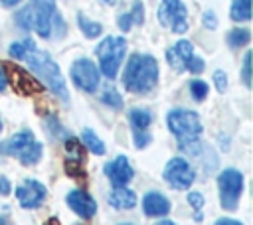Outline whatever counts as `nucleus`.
<instances>
[{"label":"nucleus","mask_w":253,"mask_h":225,"mask_svg":"<svg viewBox=\"0 0 253 225\" xmlns=\"http://www.w3.org/2000/svg\"><path fill=\"white\" fill-rule=\"evenodd\" d=\"M166 59L174 71H190V73H202L206 63L194 53V45L188 39H180L174 47L166 51Z\"/></svg>","instance_id":"0eeeda50"},{"label":"nucleus","mask_w":253,"mask_h":225,"mask_svg":"<svg viewBox=\"0 0 253 225\" xmlns=\"http://www.w3.org/2000/svg\"><path fill=\"white\" fill-rule=\"evenodd\" d=\"M117 24H119V28H121L123 32H128V30L132 28V22H130L128 14H121V16L117 18Z\"/></svg>","instance_id":"2f4dec72"},{"label":"nucleus","mask_w":253,"mask_h":225,"mask_svg":"<svg viewBox=\"0 0 253 225\" xmlns=\"http://www.w3.org/2000/svg\"><path fill=\"white\" fill-rule=\"evenodd\" d=\"M103 170L113 186H126L134 176V170L126 156H117L113 162H107Z\"/></svg>","instance_id":"4468645a"},{"label":"nucleus","mask_w":253,"mask_h":225,"mask_svg":"<svg viewBox=\"0 0 253 225\" xmlns=\"http://www.w3.org/2000/svg\"><path fill=\"white\" fill-rule=\"evenodd\" d=\"M0 2H2V4L6 6V8H12V6H16V4L20 2V0H0Z\"/></svg>","instance_id":"c9c22d12"},{"label":"nucleus","mask_w":253,"mask_h":225,"mask_svg":"<svg viewBox=\"0 0 253 225\" xmlns=\"http://www.w3.org/2000/svg\"><path fill=\"white\" fill-rule=\"evenodd\" d=\"M126 14H128L132 26H134V24H136V26L142 24V22H144V6H142V2H140V0H134L130 12H126Z\"/></svg>","instance_id":"a878e982"},{"label":"nucleus","mask_w":253,"mask_h":225,"mask_svg":"<svg viewBox=\"0 0 253 225\" xmlns=\"http://www.w3.org/2000/svg\"><path fill=\"white\" fill-rule=\"evenodd\" d=\"M121 225H132V223H121Z\"/></svg>","instance_id":"a19ab883"},{"label":"nucleus","mask_w":253,"mask_h":225,"mask_svg":"<svg viewBox=\"0 0 253 225\" xmlns=\"http://www.w3.org/2000/svg\"><path fill=\"white\" fill-rule=\"evenodd\" d=\"M217 188H219L221 207L227 211H235L239 205L241 191H243V174L233 168L223 170L217 178Z\"/></svg>","instance_id":"6e6552de"},{"label":"nucleus","mask_w":253,"mask_h":225,"mask_svg":"<svg viewBox=\"0 0 253 225\" xmlns=\"http://www.w3.org/2000/svg\"><path fill=\"white\" fill-rule=\"evenodd\" d=\"M81 138H83V144H85L93 154H97V156H103V154H105V144H103V140H101L91 128H85L83 134H81Z\"/></svg>","instance_id":"aec40b11"},{"label":"nucleus","mask_w":253,"mask_h":225,"mask_svg":"<svg viewBox=\"0 0 253 225\" xmlns=\"http://www.w3.org/2000/svg\"><path fill=\"white\" fill-rule=\"evenodd\" d=\"M107 201L111 203V207L119 209V211H125V209H132L136 205V193L132 189H128L126 186H115L109 195H107Z\"/></svg>","instance_id":"dca6fc26"},{"label":"nucleus","mask_w":253,"mask_h":225,"mask_svg":"<svg viewBox=\"0 0 253 225\" xmlns=\"http://www.w3.org/2000/svg\"><path fill=\"white\" fill-rule=\"evenodd\" d=\"M188 203L196 209V219L200 221L202 219V213H200V209L204 207V195L200 193V191H190L188 193Z\"/></svg>","instance_id":"bb28decb"},{"label":"nucleus","mask_w":253,"mask_h":225,"mask_svg":"<svg viewBox=\"0 0 253 225\" xmlns=\"http://www.w3.org/2000/svg\"><path fill=\"white\" fill-rule=\"evenodd\" d=\"M16 24L22 30H34L40 38H51L53 30L65 34V22L55 12V0H30L18 14Z\"/></svg>","instance_id":"f257e3e1"},{"label":"nucleus","mask_w":253,"mask_h":225,"mask_svg":"<svg viewBox=\"0 0 253 225\" xmlns=\"http://www.w3.org/2000/svg\"><path fill=\"white\" fill-rule=\"evenodd\" d=\"M160 77L158 61L148 53H132L123 71V85L128 93H148L156 87Z\"/></svg>","instance_id":"f03ea898"},{"label":"nucleus","mask_w":253,"mask_h":225,"mask_svg":"<svg viewBox=\"0 0 253 225\" xmlns=\"http://www.w3.org/2000/svg\"><path fill=\"white\" fill-rule=\"evenodd\" d=\"M45 195H47V191H45L43 184H40L38 180H26L22 186L16 188V197L24 209L40 207L43 203Z\"/></svg>","instance_id":"ddd939ff"},{"label":"nucleus","mask_w":253,"mask_h":225,"mask_svg":"<svg viewBox=\"0 0 253 225\" xmlns=\"http://www.w3.org/2000/svg\"><path fill=\"white\" fill-rule=\"evenodd\" d=\"M71 79L85 93H95L99 89L101 71H99V67L91 59L81 57V59L73 61V65H71Z\"/></svg>","instance_id":"9b49d317"},{"label":"nucleus","mask_w":253,"mask_h":225,"mask_svg":"<svg viewBox=\"0 0 253 225\" xmlns=\"http://www.w3.org/2000/svg\"><path fill=\"white\" fill-rule=\"evenodd\" d=\"M30 69L43 81L45 87H49V91L61 99L65 105L69 103V91H67V85H65V79L57 67V63L53 61V57L47 53V51H42V49H36L32 47L24 57H22Z\"/></svg>","instance_id":"20e7f679"},{"label":"nucleus","mask_w":253,"mask_h":225,"mask_svg":"<svg viewBox=\"0 0 253 225\" xmlns=\"http://www.w3.org/2000/svg\"><path fill=\"white\" fill-rule=\"evenodd\" d=\"M215 225H243L241 221H235V219H229V217H223V219H217Z\"/></svg>","instance_id":"72a5a7b5"},{"label":"nucleus","mask_w":253,"mask_h":225,"mask_svg":"<svg viewBox=\"0 0 253 225\" xmlns=\"http://www.w3.org/2000/svg\"><path fill=\"white\" fill-rule=\"evenodd\" d=\"M142 209L148 217H162L170 211V201L160 191H148L142 197Z\"/></svg>","instance_id":"f3484780"},{"label":"nucleus","mask_w":253,"mask_h":225,"mask_svg":"<svg viewBox=\"0 0 253 225\" xmlns=\"http://www.w3.org/2000/svg\"><path fill=\"white\" fill-rule=\"evenodd\" d=\"M233 22H249L251 20V0H231V12Z\"/></svg>","instance_id":"6ab92c4d"},{"label":"nucleus","mask_w":253,"mask_h":225,"mask_svg":"<svg viewBox=\"0 0 253 225\" xmlns=\"http://www.w3.org/2000/svg\"><path fill=\"white\" fill-rule=\"evenodd\" d=\"M67 205L73 213H77L83 219H91L97 213V201L83 189H73L67 193Z\"/></svg>","instance_id":"2eb2a0df"},{"label":"nucleus","mask_w":253,"mask_h":225,"mask_svg":"<svg viewBox=\"0 0 253 225\" xmlns=\"http://www.w3.org/2000/svg\"><path fill=\"white\" fill-rule=\"evenodd\" d=\"M0 225H8V223H6V219H4V217H0Z\"/></svg>","instance_id":"ea45409f"},{"label":"nucleus","mask_w":253,"mask_h":225,"mask_svg":"<svg viewBox=\"0 0 253 225\" xmlns=\"http://www.w3.org/2000/svg\"><path fill=\"white\" fill-rule=\"evenodd\" d=\"M213 83H215V89L219 93H223L227 89V75H225V71H221V69L213 71Z\"/></svg>","instance_id":"c756f323"},{"label":"nucleus","mask_w":253,"mask_h":225,"mask_svg":"<svg viewBox=\"0 0 253 225\" xmlns=\"http://www.w3.org/2000/svg\"><path fill=\"white\" fill-rule=\"evenodd\" d=\"M132 134H134V144H136V148H144V146H148L150 140H152V136H150L148 130H136V132H132Z\"/></svg>","instance_id":"c85d7f7f"},{"label":"nucleus","mask_w":253,"mask_h":225,"mask_svg":"<svg viewBox=\"0 0 253 225\" xmlns=\"http://www.w3.org/2000/svg\"><path fill=\"white\" fill-rule=\"evenodd\" d=\"M32 47H36V43H34L32 39H22V41H14V43H10L8 53H10V57H14V59H22Z\"/></svg>","instance_id":"5701e85b"},{"label":"nucleus","mask_w":253,"mask_h":225,"mask_svg":"<svg viewBox=\"0 0 253 225\" xmlns=\"http://www.w3.org/2000/svg\"><path fill=\"white\" fill-rule=\"evenodd\" d=\"M166 122H168L170 132L178 138V146L182 152H186L190 156L200 154V150H202L200 136H202L204 126H202L198 112L188 111V109H174L168 112Z\"/></svg>","instance_id":"7ed1b4c3"},{"label":"nucleus","mask_w":253,"mask_h":225,"mask_svg":"<svg viewBox=\"0 0 253 225\" xmlns=\"http://www.w3.org/2000/svg\"><path fill=\"white\" fill-rule=\"evenodd\" d=\"M190 93L196 101H204L208 97V83L206 81H200V79H194L190 81Z\"/></svg>","instance_id":"393cba45"},{"label":"nucleus","mask_w":253,"mask_h":225,"mask_svg":"<svg viewBox=\"0 0 253 225\" xmlns=\"http://www.w3.org/2000/svg\"><path fill=\"white\" fill-rule=\"evenodd\" d=\"M0 130H2V120H0Z\"/></svg>","instance_id":"79ce46f5"},{"label":"nucleus","mask_w":253,"mask_h":225,"mask_svg":"<svg viewBox=\"0 0 253 225\" xmlns=\"http://www.w3.org/2000/svg\"><path fill=\"white\" fill-rule=\"evenodd\" d=\"M77 24H79V30L83 32V36L89 38V39L101 36V32H103V26H101L99 22H91V20H87L83 14H77Z\"/></svg>","instance_id":"412c9836"},{"label":"nucleus","mask_w":253,"mask_h":225,"mask_svg":"<svg viewBox=\"0 0 253 225\" xmlns=\"http://www.w3.org/2000/svg\"><path fill=\"white\" fill-rule=\"evenodd\" d=\"M10 191H12V186H10L8 178L0 176V195H10Z\"/></svg>","instance_id":"473e14b6"},{"label":"nucleus","mask_w":253,"mask_h":225,"mask_svg":"<svg viewBox=\"0 0 253 225\" xmlns=\"http://www.w3.org/2000/svg\"><path fill=\"white\" fill-rule=\"evenodd\" d=\"M249 39H251V34H249V30H245V28H235V30H231V32L227 34V43H229V47H233V49L247 45Z\"/></svg>","instance_id":"4be33fe9"},{"label":"nucleus","mask_w":253,"mask_h":225,"mask_svg":"<svg viewBox=\"0 0 253 225\" xmlns=\"http://www.w3.org/2000/svg\"><path fill=\"white\" fill-rule=\"evenodd\" d=\"M4 152L10 156H16L24 166H32L40 162L43 150H42V144L34 138L32 130H20L8 138V142L4 144Z\"/></svg>","instance_id":"423d86ee"},{"label":"nucleus","mask_w":253,"mask_h":225,"mask_svg":"<svg viewBox=\"0 0 253 225\" xmlns=\"http://www.w3.org/2000/svg\"><path fill=\"white\" fill-rule=\"evenodd\" d=\"M45 225H61V223H59V219H57V217H51V219H47V221H45Z\"/></svg>","instance_id":"e433bc0d"},{"label":"nucleus","mask_w":253,"mask_h":225,"mask_svg":"<svg viewBox=\"0 0 253 225\" xmlns=\"http://www.w3.org/2000/svg\"><path fill=\"white\" fill-rule=\"evenodd\" d=\"M6 85H8V77H6V71H4V67H0V93L6 89Z\"/></svg>","instance_id":"f704fd0d"},{"label":"nucleus","mask_w":253,"mask_h":225,"mask_svg":"<svg viewBox=\"0 0 253 225\" xmlns=\"http://www.w3.org/2000/svg\"><path fill=\"white\" fill-rule=\"evenodd\" d=\"M156 16L158 22L170 28L174 34H184L188 30V12L182 0H162Z\"/></svg>","instance_id":"1a4fd4ad"},{"label":"nucleus","mask_w":253,"mask_h":225,"mask_svg":"<svg viewBox=\"0 0 253 225\" xmlns=\"http://www.w3.org/2000/svg\"><path fill=\"white\" fill-rule=\"evenodd\" d=\"M101 101H103V105H107V107H111V109H115V111L123 109V99H121V95L117 93L115 87L105 89V93L101 95Z\"/></svg>","instance_id":"b1692460"},{"label":"nucleus","mask_w":253,"mask_h":225,"mask_svg":"<svg viewBox=\"0 0 253 225\" xmlns=\"http://www.w3.org/2000/svg\"><path fill=\"white\" fill-rule=\"evenodd\" d=\"M241 77H243V83L249 87V85H251V51H247L245 57H243V71H241Z\"/></svg>","instance_id":"cd10ccee"},{"label":"nucleus","mask_w":253,"mask_h":225,"mask_svg":"<svg viewBox=\"0 0 253 225\" xmlns=\"http://www.w3.org/2000/svg\"><path fill=\"white\" fill-rule=\"evenodd\" d=\"M156 225H176V223L174 221H158Z\"/></svg>","instance_id":"58836bf2"},{"label":"nucleus","mask_w":253,"mask_h":225,"mask_svg":"<svg viewBox=\"0 0 253 225\" xmlns=\"http://www.w3.org/2000/svg\"><path fill=\"white\" fill-rule=\"evenodd\" d=\"M128 120H130V126H132V132L136 130H146L152 122V114L148 109H132L128 112Z\"/></svg>","instance_id":"a211bd4d"},{"label":"nucleus","mask_w":253,"mask_h":225,"mask_svg":"<svg viewBox=\"0 0 253 225\" xmlns=\"http://www.w3.org/2000/svg\"><path fill=\"white\" fill-rule=\"evenodd\" d=\"M4 71H6V77H10L14 89L22 95H34V93H42L43 91V85L40 81H36L26 69L18 67V65H12V63H4L2 65Z\"/></svg>","instance_id":"f8f14e48"},{"label":"nucleus","mask_w":253,"mask_h":225,"mask_svg":"<svg viewBox=\"0 0 253 225\" xmlns=\"http://www.w3.org/2000/svg\"><path fill=\"white\" fill-rule=\"evenodd\" d=\"M101 2H103L105 6H115V4H117V0H101Z\"/></svg>","instance_id":"4c0bfd02"},{"label":"nucleus","mask_w":253,"mask_h":225,"mask_svg":"<svg viewBox=\"0 0 253 225\" xmlns=\"http://www.w3.org/2000/svg\"><path fill=\"white\" fill-rule=\"evenodd\" d=\"M202 20H204V26H208L210 30H213V28L217 26V18H215V14H213L211 10H208V12L202 16Z\"/></svg>","instance_id":"7c9ffc66"},{"label":"nucleus","mask_w":253,"mask_h":225,"mask_svg":"<svg viewBox=\"0 0 253 225\" xmlns=\"http://www.w3.org/2000/svg\"><path fill=\"white\" fill-rule=\"evenodd\" d=\"M99 57V71L107 79H115L126 53V39L121 36H107L95 49Z\"/></svg>","instance_id":"39448f33"},{"label":"nucleus","mask_w":253,"mask_h":225,"mask_svg":"<svg viewBox=\"0 0 253 225\" xmlns=\"http://www.w3.org/2000/svg\"><path fill=\"white\" fill-rule=\"evenodd\" d=\"M162 176H164V182L174 189H188L196 180L194 168L186 158H180V156L168 160Z\"/></svg>","instance_id":"9d476101"}]
</instances>
